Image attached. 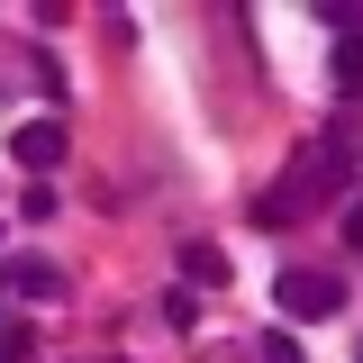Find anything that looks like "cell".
<instances>
[{"mask_svg":"<svg viewBox=\"0 0 363 363\" xmlns=\"http://www.w3.org/2000/svg\"><path fill=\"white\" fill-rule=\"evenodd\" d=\"M182 281H218V291H227V255H209V245H182Z\"/></svg>","mask_w":363,"mask_h":363,"instance_id":"obj_4","label":"cell"},{"mask_svg":"<svg viewBox=\"0 0 363 363\" xmlns=\"http://www.w3.org/2000/svg\"><path fill=\"white\" fill-rule=\"evenodd\" d=\"M336 82H345V91H363V37H345V45H336Z\"/></svg>","mask_w":363,"mask_h":363,"instance_id":"obj_6","label":"cell"},{"mask_svg":"<svg viewBox=\"0 0 363 363\" xmlns=\"http://www.w3.org/2000/svg\"><path fill=\"white\" fill-rule=\"evenodd\" d=\"M345 164H354V145H345V128H327V136H309L300 155H291V173H281V191H264L255 200V218L264 227H281V218H309L318 200L345 182Z\"/></svg>","mask_w":363,"mask_h":363,"instance_id":"obj_1","label":"cell"},{"mask_svg":"<svg viewBox=\"0 0 363 363\" xmlns=\"http://www.w3.org/2000/svg\"><path fill=\"white\" fill-rule=\"evenodd\" d=\"M9 281H18L28 300H55V291H64V272H55V264H9Z\"/></svg>","mask_w":363,"mask_h":363,"instance_id":"obj_5","label":"cell"},{"mask_svg":"<svg viewBox=\"0 0 363 363\" xmlns=\"http://www.w3.org/2000/svg\"><path fill=\"white\" fill-rule=\"evenodd\" d=\"M345 245H354V255H363V200H354V209H345Z\"/></svg>","mask_w":363,"mask_h":363,"instance_id":"obj_8","label":"cell"},{"mask_svg":"<svg viewBox=\"0 0 363 363\" xmlns=\"http://www.w3.org/2000/svg\"><path fill=\"white\" fill-rule=\"evenodd\" d=\"M272 300H281V318H336L345 309V281L318 272V264H291L281 281H272Z\"/></svg>","mask_w":363,"mask_h":363,"instance_id":"obj_2","label":"cell"},{"mask_svg":"<svg viewBox=\"0 0 363 363\" xmlns=\"http://www.w3.org/2000/svg\"><path fill=\"white\" fill-rule=\"evenodd\" d=\"M9 155H18L28 173H55V164H64V118H28V128L9 136Z\"/></svg>","mask_w":363,"mask_h":363,"instance_id":"obj_3","label":"cell"},{"mask_svg":"<svg viewBox=\"0 0 363 363\" xmlns=\"http://www.w3.org/2000/svg\"><path fill=\"white\" fill-rule=\"evenodd\" d=\"M264 363H300V345L291 336H264Z\"/></svg>","mask_w":363,"mask_h":363,"instance_id":"obj_7","label":"cell"}]
</instances>
